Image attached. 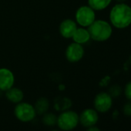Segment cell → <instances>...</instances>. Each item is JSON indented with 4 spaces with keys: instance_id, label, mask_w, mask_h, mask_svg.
<instances>
[{
    "instance_id": "1",
    "label": "cell",
    "mask_w": 131,
    "mask_h": 131,
    "mask_svg": "<svg viewBox=\"0 0 131 131\" xmlns=\"http://www.w3.org/2000/svg\"><path fill=\"white\" fill-rule=\"evenodd\" d=\"M111 24L117 29H125L131 24V7L126 4L117 3L110 13Z\"/></svg>"
},
{
    "instance_id": "2",
    "label": "cell",
    "mask_w": 131,
    "mask_h": 131,
    "mask_svg": "<svg viewBox=\"0 0 131 131\" xmlns=\"http://www.w3.org/2000/svg\"><path fill=\"white\" fill-rule=\"evenodd\" d=\"M88 31L90 39L97 42H103L110 39L112 35L113 29L109 23L99 19L95 20L88 27Z\"/></svg>"
},
{
    "instance_id": "3",
    "label": "cell",
    "mask_w": 131,
    "mask_h": 131,
    "mask_svg": "<svg viewBox=\"0 0 131 131\" xmlns=\"http://www.w3.org/2000/svg\"><path fill=\"white\" fill-rule=\"evenodd\" d=\"M79 115L72 110H66L57 117L58 126L64 130L70 131L77 127L79 123Z\"/></svg>"
},
{
    "instance_id": "4",
    "label": "cell",
    "mask_w": 131,
    "mask_h": 131,
    "mask_svg": "<svg viewBox=\"0 0 131 131\" xmlns=\"http://www.w3.org/2000/svg\"><path fill=\"white\" fill-rule=\"evenodd\" d=\"M76 23L82 27H89L95 20L96 14L93 10L89 6H80L76 12Z\"/></svg>"
},
{
    "instance_id": "5",
    "label": "cell",
    "mask_w": 131,
    "mask_h": 131,
    "mask_svg": "<svg viewBox=\"0 0 131 131\" xmlns=\"http://www.w3.org/2000/svg\"><path fill=\"white\" fill-rule=\"evenodd\" d=\"M14 112L16 118L22 122L32 121L36 115L34 106L28 103H17Z\"/></svg>"
},
{
    "instance_id": "6",
    "label": "cell",
    "mask_w": 131,
    "mask_h": 131,
    "mask_svg": "<svg viewBox=\"0 0 131 131\" xmlns=\"http://www.w3.org/2000/svg\"><path fill=\"white\" fill-rule=\"evenodd\" d=\"M84 56V49L81 44L73 42L66 49V58L70 62H77Z\"/></svg>"
},
{
    "instance_id": "7",
    "label": "cell",
    "mask_w": 131,
    "mask_h": 131,
    "mask_svg": "<svg viewBox=\"0 0 131 131\" xmlns=\"http://www.w3.org/2000/svg\"><path fill=\"white\" fill-rule=\"evenodd\" d=\"M112 103V96L109 93L104 92L98 93L94 100L95 109L100 113H105L108 111L110 109Z\"/></svg>"
},
{
    "instance_id": "8",
    "label": "cell",
    "mask_w": 131,
    "mask_h": 131,
    "mask_svg": "<svg viewBox=\"0 0 131 131\" xmlns=\"http://www.w3.org/2000/svg\"><path fill=\"white\" fill-rule=\"evenodd\" d=\"M15 83L13 73L7 68L0 69V90L7 91L12 88Z\"/></svg>"
},
{
    "instance_id": "9",
    "label": "cell",
    "mask_w": 131,
    "mask_h": 131,
    "mask_svg": "<svg viewBox=\"0 0 131 131\" xmlns=\"http://www.w3.org/2000/svg\"><path fill=\"white\" fill-rule=\"evenodd\" d=\"M77 28V23L74 20L67 19L63 20L59 25V33L62 37L70 39L73 37Z\"/></svg>"
},
{
    "instance_id": "10",
    "label": "cell",
    "mask_w": 131,
    "mask_h": 131,
    "mask_svg": "<svg viewBox=\"0 0 131 131\" xmlns=\"http://www.w3.org/2000/svg\"><path fill=\"white\" fill-rule=\"evenodd\" d=\"M98 114L95 110L86 109L79 116V121L85 127L94 126L98 121Z\"/></svg>"
},
{
    "instance_id": "11",
    "label": "cell",
    "mask_w": 131,
    "mask_h": 131,
    "mask_svg": "<svg viewBox=\"0 0 131 131\" xmlns=\"http://www.w3.org/2000/svg\"><path fill=\"white\" fill-rule=\"evenodd\" d=\"M74 42L79 44H85L90 39V36L88 29H86L85 27L77 28L75 33L72 37Z\"/></svg>"
},
{
    "instance_id": "12",
    "label": "cell",
    "mask_w": 131,
    "mask_h": 131,
    "mask_svg": "<svg viewBox=\"0 0 131 131\" xmlns=\"http://www.w3.org/2000/svg\"><path fill=\"white\" fill-rule=\"evenodd\" d=\"M6 92V98L8 99V100H9L13 103H19L22 102V100H23L24 97L23 92L17 87L13 86L12 88H10Z\"/></svg>"
},
{
    "instance_id": "13",
    "label": "cell",
    "mask_w": 131,
    "mask_h": 131,
    "mask_svg": "<svg viewBox=\"0 0 131 131\" xmlns=\"http://www.w3.org/2000/svg\"><path fill=\"white\" fill-rule=\"evenodd\" d=\"M49 107V100L45 97L39 98L35 104V110L36 113L39 115H43L47 112Z\"/></svg>"
},
{
    "instance_id": "14",
    "label": "cell",
    "mask_w": 131,
    "mask_h": 131,
    "mask_svg": "<svg viewBox=\"0 0 131 131\" xmlns=\"http://www.w3.org/2000/svg\"><path fill=\"white\" fill-rule=\"evenodd\" d=\"M111 2L112 0H88V4L93 10L101 11L107 8Z\"/></svg>"
},
{
    "instance_id": "15",
    "label": "cell",
    "mask_w": 131,
    "mask_h": 131,
    "mask_svg": "<svg viewBox=\"0 0 131 131\" xmlns=\"http://www.w3.org/2000/svg\"><path fill=\"white\" fill-rule=\"evenodd\" d=\"M72 106V103L68 98H59L55 102V108L57 110H66Z\"/></svg>"
},
{
    "instance_id": "16",
    "label": "cell",
    "mask_w": 131,
    "mask_h": 131,
    "mask_svg": "<svg viewBox=\"0 0 131 131\" xmlns=\"http://www.w3.org/2000/svg\"><path fill=\"white\" fill-rule=\"evenodd\" d=\"M42 122L46 126H54L57 123V116L52 113H46L43 114Z\"/></svg>"
},
{
    "instance_id": "17",
    "label": "cell",
    "mask_w": 131,
    "mask_h": 131,
    "mask_svg": "<svg viewBox=\"0 0 131 131\" xmlns=\"http://www.w3.org/2000/svg\"><path fill=\"white\" fill-rule=\"evenodd\" d=\"M121 93V87L118 85H113L110 89V95L113 97H117Z\"/></svg>"
},
{
    "instance_id": "18",
    "label": "cell",
    "mask_w": 131,
    "mask_h": 131,
    "mask_svg": "<svg viewBox=\"0 0 131 131\" xmlns=\"http://www.w3.org/2000/svg\"><path fill=\"white\" fill-rule=\"evenodd\" d=\"M124 93H125V96L129 100L131 101V81L129 82L126 86H125V90H124Z\"/></svg>"
},
{
    "instance_id": "19",
    "label": "cell",
    "mask_w": 131,
    "mask_h": 131,
    "mask_svg": "<svg viewBox=\"0 0 131 131\" xmlns=\"http://www.w3.org/2000/svg\"><path fill=\"white\" fill-rule=\"evenodd\" d=\"M123 112H124L125 115H126L128 116H131V102L125 104V106L123 107Z\"/></svg>"
},
{
    "instance_id": "20",
    "label": "cell",
    "mask_w": 131,
    "mask_h": 131,
    "mask_svg": "<svg viewBox=\"0 0 131 131\" xmlns=\"http://www.w3.org/2000/svg\"><path fill=\"white\" fill-rule=\"evenodd\" d=\"M110 78L109 77H106L101 81L100 85H101V86H107V84H108L109 82H110Z\"/></svg>"
},
{
    "instance_id": "21",
    "label": "cell",
    "mask_w": 131,
    "mask_h": 131,
    "mask_svg": "<svg viewBox=\"0 0 131 131\" xmlns=\"http://www.w3.org/2000/svg\"><path fill=\"white\" fill-rule=\"evenodd\" d=\"M87 131H100V129H99V128H97V127H96V126H93L89 127V128H88V129H87Z\"/></svg>"
},
{
    "instance_id": "22",
    "label": "cell",
    "mask_w": 131,
    "mask_h": 131,
    "mask_svg": "<svg viewBox=\"0 0 131 131\" xmlns=\"http://www.w3.org/2000/svg\"><path fill=\"white\" fill-rule=\"evenodd\" d=\"M115 1L117 2L118 3H123L126 1V0H115Z\"/></svg>"
},
{
    "instance_id": "23",
    "label": "cell",
    "mask_w": 131,
    "mask_h": 131,
    "mask_svg": "<svg viewBox=\"0 0 131 131\" xmlns=\"http://www.w3.org/2000/svg\"><path fill=\"white\" fill-rule=\"evenodd\" d=\"M129 63H130V65H131V55H130V56H129Z\"/></svg>"
},
{
    "instance_id": "24",
    "label": "cell",
    "mask_w": 131,
    "mask_h": 131,
    "mask_svg": "<svg viewBox=\"0 0 131 131\" xmlns=\"http://www.w3.org/2000/svg\"><path fill=\"white\" fill-rule=\"evenodd\" d=\"M51 131H59V130H56V129H54V130H51Z\"/></svg>"
}]
</instances>
